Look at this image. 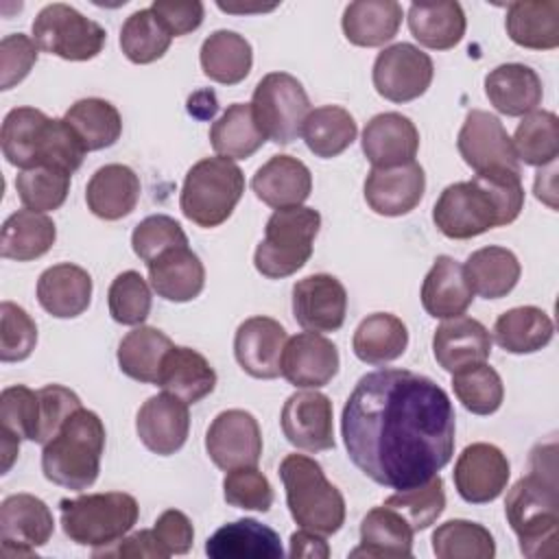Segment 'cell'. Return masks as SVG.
I'll list each match as a JSON object with an SVG mask.
<instances>
[{
  "instance_id": "obj_23",
  "label": "cell",
  "mask_w": 559,
  "mask_h": 559,
  "mask_svg": "<svg viewBox=\"0 0 559 559\" xmlns=\"http://www.w3.org/2000/svg\"><path fill=\"white\" fill-rule=\"evenodd\" d=\"M432 354L441 369L454 373L476 362H485L491 354L489 330L472 317L459 314L445 319L432 334Z\"/></svg>"
},
{
  "instance_id": "obj_12",
  "label": "cell",
  "mask_w": 559,
  "mask_h": 559,
  "mask_svg": "<svg viewBox=\"0 0 559 559\" xmlns=\"http://www.w3.org/2000/svg\"><path fill=\"white\" fill-rule=\"evenodd\" d=\"M432 76V59L406 41L386 46L378 52L371 72L376 92L391 103H408L424 96Z\"/></svg>"
},
{
  "instance_id": "obj_62",
  "label": "cell",
  "mask_w": 559,
  "mask_h": 559,
  "mask_svg": "<svg viewBox=\"0 0 559 559\" xmlns=\"http://www.w3.org/2000/svg\"><path fill=\"white\" fill-rule=\"evenodd\" d=\"M94 557H148V559H166V550L159 546V542L151 531H135L131 535H124L116 544L107 548H94Z\"/></svg>"
},
{
  "instance_id": "obj_15",
  "label": "cell",
  "mask_w": 559,
  "mask_h": 559,
  "mask_svg": "<svg viewBox=\"0 0 559 559\" xmlns=\"http://www.w3.org/2000/svg\"><path fill=\"white\" fill-rule=\"evenodd\" d=\"M332 402L317 389L293 393L280 415V426L288 443L306 452H325L334 448Z\"/></svg>"
},
{
  "instance_id": "obj_60",
  "label": "cell",
  "mask_w": 559,
  "mask_h": 559,
  "mask_svg": "<svg viewBox=\"0 0 559 559\" xmlns=\"http://www.w3.org/2000/svg\"><path fill=\"white\" fill-rule=\"evenodd\" d=\"M151 9L173 37H181L197 31L205 13L203 2L199 0H155Z\"/></svg>"
},
{
  "instance_id": "obj_22",
  "label": "cell",
  "mask_w": 559,
  "mask_h": 559,
  "mask_svg": "<svg viewBox=\"0 0 559 559\" xmlns=\"http://www.w3.org/2000/svg\"><path fill=\"white\" fill-rule=\"evenodd\" d=\"M426 190V175L417 162L371 168L365 179V201L380 216H402L413 212Z\"/></svg>"
},
{
  "instance_id": "obj_28",
  "label": "cell",
  "mask_w": 559,
  "mask_h": 559,
  "mask_svg": "<svg viewBox=\"0 0 559 559\" xmlns=\"http://www.w3.org/2000/svg\"><path fill=\"white\" fill-rule=\"evenodd\" d=\"M212 559H280L284 555L280 535L253 518H242L221 526L205 542Z\"/></svg>"
},
{
  "instance_id": "obj_37",
  "label": "cell",
  "mask_w": 559,
  "mask_h": 559,
  "mask_svg": "<svg viewBox=\"0 0 559 559\" xmlns=\"http://www.w3.org/2000/svg\"><path fill=\"white\" fill-rule=\"evenodd\" d=\"M57 240V227L50 216L33 210L13 212L0 234V255L7 260L31 262L50 251Z\"/></svg>"
},
{
  "instance_id": "obj_18",
  "label": "cell",
  "mask_w": 559,
  "mask_h": 559,
  "mask_svg": "<svg viewBox=\"0 0 559 559\" xmlns=\"http://www.w3.org/2000/svg\"><path fill=\"white\" fill-rule=\"evenodd\" d=\"M288 334L284 325L271 317L245 319L234 336V356L242 371L258 380L282 376V354Z\"/></svg>"
},
{
  "instance_id": "obj_59",
  "label": "cell",
  "mask_w": 559,
  "mask_h": 559,
  "mask_svg": "<svg viewBox=\"0 0 559 559\" xmlns=\"http://www.w3.org/2000/svg\"><path fill=\"white\" fill-rule=\"evenodd\" d=\"M39 46L24 33H11L0 41V90H11L28 76L37 63Z\"/></svg>"
},
{
  "instance_id": "obj_58",
  "label": "cell",
  "mask_w": 559,
  "mask_h": 559,
  "mask_svg": "<svg viewBox=\"0 0 559 559\" xmlns=\"http://www.w3.org/2000/svg\"><path fill=\"white\" fill-rule=\"evenodd\" d=\"M39 395V430H37V441L46 445L57 430L63 426V421L81 408V400L74 391L61 384H46L37 391Z\"/></svg>"
},
{
  "instance_id": "obj_26",
  "label": "cell",
  "mask_w": 559,
  "mask_h": 559,
  "mask_svg": "<svg viewBox=\"0 0 559 559\" xmlns=\"http://www.w3.org/2000/svg\"><path fill=\"white\" fill-rule=\"evenodd\" d=\"M155 384L186 404H197L214 391L216 371L197 349L173 345L162 360Z\"/></svg>"
},
{
  "instance_id": "obj_31",
  "label": "cell",
  "mask_w": 559,
  "mask_h": 559,
  "mask_svg": "<svg viewBox=\"0 0 559 559\" xmlns=\"http://www.w3.org/2000/svg\"><path fill=\"white\" fill-rule=\"evenodd\" d=\"M421 306L435 319H452L465 314L474 301L463 264L450 255H439L421 284Z\"/></svg>"
},
{
  "instance_id": "obj_57",
  "label": "cell",
  "mask_w": 559,
  "mask_h": 559,
  "mask_svg": "<svg viewBox=\"0 0 559 559\" xmlns=\"http://www.w3.org/2000/svg\"><path fill=\"white\" fill-rule=\"evenodd\" d=\"M87 148L76 135V131L63 118H50L44 131L41 148H39V164L61 168L66 173H74L81 168Z\"/></svg>"
},
{
  "instance_id": "obj_20",
  "label": "cell",
  "mask_w": 559,
  "mask_h": 559,
  "mask_svg": "<svg viewBox=\"0 0 559 559\" xmlns=\"http://www.w3.org/2000/svg\"><path fill=\"white\" fill-rule=\"evenodd\" d=\"M338 349L319 332H299L286 341L282 376L297 389H319L338 373Z\"/></svg>"
},
{
  "instance_id": "obj_8",
  "label": "cell",
  "mask_w": 559,
  "mask_h": 559,
  "mask_svg": "<svg viewBox=\"0 0 559 559\" xmlns=\"http://www.w3.org/2000/svg\"><path fill=\"white\" fill-rule=\"evenodd\" d=\"M321 214L314 207L293 205L275 210L264 227V238L255 247V271L269 280L297 273L312 255Z\"/></svg>"
},
{
  "instance_id": "obj_14",
  "label": "cell",
  "mask_w": 559,
  "mask_h": 559,
  "mask_svg": "<svg viewBox=\"0 0 559 559\" xmlns=\"http://www.w3.org/2000/svg\"><path fill=\"white\" fill-rule=\"evenodd\" d=\"M205 452L223 472L258 465L262 456V430L258 419L242 408L218 413L207 428Z\"/></svg>"
},
{
  "instance_id": "obj_36",
  "label": "cell",
  "mask_w": 559,
  "mask_h": 559,
  "mask_svg": "<svg viewBox=\"0 0 559 559\" xmlns=\"http://www.w3.org/2000/svg\"><path fill=\"white\" fill-rule=\"evenodd\" d=\"M199 61L207 79L221 85H236L249 76L253 66V50L242 35L221 28L205 37L201 44Z\"/></svg>"
},
{
  "instance_id": "obj_47",
  "label": "cell",
  "mask_w": 559,
  "mask_h": 559,
  "mask_svg": "<svg viewBox=\"0 0 559 559\" xmlns=\"http://www.w3.org/2000/svg\"><path fill=\"white\" fill-rule=\"evenodd\" d=\"M173 35L153 13V9H140L131 13L120 28V48L122 55L138 66L153 63L166 55L170 48Z\"/></svg>"
},
{
  "instance_id": "obj_2",
  "label": "cell",
  "mask_w": 559,
  "mask_h": 559,
  "mask_svg": "<svg viewBox=\"0 0 559 559\" xmlns=\"http://www.w3.org/2000/svg\"><path fill=\"white\" fill-rule=\"evenodd\" d=\"M522 207V175H474L469 181L443 188L432 207V221L445 238L467 240L513 223Z\"/></svg>"
},
{
  "instance_id": "obj_49",
  "label": "cell",
  "mask_w": 559,
  "mask_h": 559,
  "mask_svg": "<svg viewBox=\"0 0 559 559\" xmlns=\"http://www.w3.org/2000/svg\"><path fill=\"white\" fill-rule=\"evenodd\" d=\"M456 400L474 415H491L502 406L504 384L500 373L487 362H476L452 373Z\"/></svg>"
},
{
  "instance_id": "obj_45",
  "label": "cell",
  "mask_w": 559,
  "mask_h": 559,
  "mask_svg": "<svg viewBox=\"0 0 559 559\" xmlns=\"http://www.w3.org/2000/svg\"><path fill=\"white\" fill-rule=\"evenodd\" d=\"M63 120L76 131L87 151L114 146L122 133L120 111L105 98L76 100L66 111Z\"/></svg>"
},
{
  "instance_id": "obj_24",
  "label": "cell",
  "mask_w": 559,
  "mask_h": 559,
  "mask_svg": "<svg viewBox=\"0 0 559 559\" xmlns=\"http://www.w3.org/2000/svg\"><path fill=\"white\" fill-rule=\"evenodd\" d=\"M251 190L262 203L275 210L304 205L312 192V175L301 159L290 155H273L255 170Z\"/></svg>"
},
{
  "instance_id": "obj_39",
  "label": "cell",
  "mask_w": 559,
  "mask_h": 559,
  "mask_svg": "<svg viewBox=\"0 0 559 559\" xmlns=\"http://www.w3.org/2000/svg\"><path fill=\"white\" fill-rule=\"evenodd\" d=\"M552 319L537 306L511 308L493 323V338L509 354L539 352L552 341Z\"/></svg>"
},
{
  "instance_id": "obj_55",
  "label": "cell",
  "mask_w": 559,
  "mask_h": 559,
  "mask_svg": "<svg viewBox=\"0 0 559 559\" xmlns=\"http://www.w3.org/2000/svg\"><path fill=\"white\" fill-rule=\"evenodd\" d=\"M37 345V325L31 314L13 304H0V360L20 362L26 360Z\"/></svg>"
},
{
  "instance_id": "obj_40",
  "label": "cell",
  "mask_w": 559,
  "mask_h": 559,
  "mask_svg": "<svg viewBox=\"0 0 559 559\" xmlns=\"http://www.w3.org/2000/svg\"><path fill=\"white\" fill-rule=\"evenodd\" d=\"M465 13L459 2L411 4L408 28L411 35L430 50H450L465 35Z\"/></svg>"
},
{
  "instance_id": "obj_32",
  "label": "cell",
  "mask_w": 559,
  "mask_h": 559,
  "mask_svg": "<svg viewBox=\"0 0 559 559\" xmlns=\"http://www.w3.org/2000/svg\"><path fill=\"white\" fill-rule=\"evenodd\" d=\"M415 531L404 520L402 513L382 504L371 509L360 522V546H356L349 557L369 559H402L413 555Z\"/></svg>"
},
{
  "instance_id": "obj_38",
  "label": "cell",
  "mask_w": 559,
  "mask_h": 559,
  "mask_svg": "<svg viewBox=\"0 0 559 559\" xmlns=\"http://www.w3.org/2000/svg\"><path fill=\"white\" fill-rule=\"evenodd\" d=\"M408 347V330L404 321L391 312H373L365 317L352 338V349L367 365H384L400 358Z\"/></svg>"
},
{
  "instance_id": "obj_33",
  "label": "cell",
  "mask_w": 559,
  "mask_h": 559,
  "mask_svg": "<svg viewBox=\"0 0 559 559\" xmlns=\"http://www.w3.org/2000/svg\"><path fill=\"white\" fill-rule=\"evenodd\" d=\"M402 15V4L395 0H358L345 7L341 26L354 46L376 48L397 35Z\"/></svg>"
},
{
  "instance_id": "obj_4",
  "label": "cell",
  "mask_w": 559,
  "mask_h": 559,
  "mask_svg": "<svg viewBox=\"0 0 559 559\" xmlns=\"http://www.w3.org/2000/svg\"><path fill=\"white\" fill-rule=\"evenodd\" d=\"M103 450L105 426L94 411L81 406L44 445L41 472L59 487L83 491L98 478Z\"/></svg>"
},
{
  "instance_id": "obj_6",
  "label": "cell",
  "mask_w": 559,
  "mask_h": 559,
  "mask_svg": "<svg viewBox=\"0 0 559 559\" xmlns=\"http://www.w3.org/2000/svg\"><path fill=\"white\" fill-rule=\"evenodd\" d=\"M245 192V175L234 159L214 155L199 159L183 179L179 207L203 229L223 225Z\"/></svg>"
},
{
  "instance_id": "obj_54",
  "label": "cell",
  "mask_w": 559,
  "mask_h": 559,
  "mask_svg": "<svg viewBox=\"0 0 559 559\" xmlns=\"http://www.w3.org/2000/svg\"><path fill=\"white\" fill-rule=\"evenodd\" d=\"M188 245V236L181 229V225L166 214H153L140 221L131 234V247L133 253L144 262H153L162 253L175 247Z\"/></svg>"
},
{
  "instance_id": "obj_34",
  "label": "cell",
  "mask_w": 559,
  "mask_h": 559,
  "mask_svg": "<svg viewBox=\"0 0 559 559\" xmlns=\"http://www.w3.org/2000/svg\"><path fill=\"white\" fill-rule=\"evenodd\" d=\"M507 35L513 44L531 50H552L559 46V2L522 0L507 7Z\"/></svg>"
},
{
  "instance_id": "obj_42",
  "label": "cell",
  "mask_w": 559,
  "mask_h": 559,
  "mask_svg": "<svg viewBox=\"0 0 559 559\" xmlns=\"http://www.w3.org/2000/svg\"><path fill=\"white\" fill-rule=\"evenodd\" d=\"M48 116L35 107H15L4 116L0 144L2 155L17 168H33L39 164V148Z\"/></svg>"
},
{
  "instance_id": "obj_25",
  "label": "cell",
  "mask_w": 559,
  "mask_h": 559,
  "mask_svg": "<svg viewBox=\"0 0 559 559\" xmlns=\"http://www.w3.org/2000/svg\"><path fill=\"white\" fill-rule=\"evenodd\" d=\"M37 301L57 319H74L92 301V277L79 264H52L37 280Z\"/></svg>"
},
{
  "instance_id": "obj_9",
  "label": "cell",
  "mask_w": 559,
  "mask_h": 559,
  "mask_svg": "<svg viewBox=\"0 0 559 559\" xmlns=\"http://www.w3.org/2000/svg\"><path fill=\"white\" fill-rule=\"evenodd\" d=\"M251 109L264 138L286 146L301 135L310 114V100L304 85L293 74L269 72L253 90Z\"/></svg>"
},
{
  "instance_id": "obj_5",
  "label": "cell",
  "mask_w": 559,
  "mask_h": 559,
  "mask_svg": "<svg viewBox=\"0 0 559 559\" xmlns=\"http://www.w3.org/2000/svg\"><path fill=\"white\" fill-rule=\"evenodd\" d=\"M290 518L299 528L334 535L345 522V498L332 485L323 467L306 454H286L280 463Z\"/></svg>"
},
{
  "instance_id": "obj_44",
  "label": "cell",
  "mask_w": 559,
  "mask_h": 559,
  "mask_svg": "<svg viewBox=\"0 0 559 559\" xmlns=\"http://www.w3.org/2000/svg\"><path fill=\"white\" fill-rule=\"evenodd\" d=\"M301 135L310 153L321 159H330L352 146L358 135V127L347 109L338 105H323L310 109Z\"/></svg>"
},
{
  "instance_id": "obj_7",
  "label": "cell",
  "mask_w": 559,
  "mask_h": 559,
  "mask_svg": "<svg viewBox=\"0 0 559 559\" xmlns=\"http://www.w3.org/2000/svg\"><path fill=\"white\" fill-rule=\"evenodd\" d=\"M59 511L66 537L79 546L92 548H107L122 539L140 515L138 500L124 491L63 498Z\"/></svg>"
},
{
  "instance_id": "obj_27",
  "label": "cell",
  "mask_w": 559,
  "mask_h": 559,
  "mask_svg": "<svg viewBox=\"0 0 559 559\" xmlns=\"http://www.w3.org/2000/svg\"><path fill=\"white\" fill-rule=\"evenodd\" d=\"M146 266L153 290L166 301H192L205 286L203 262L188 245L168 249Z\"/></svg>"
},
{
  "instance_id": "obj_48",
  "label": "cell",
  "mask_w": 559,
  "mask_h": 559,
  "mask_svg": "<svg viewBox=\"0 0 559 559\" xmlns=\"http://www.w3.org/2000/svg\"><path fill=\"white\" fill-rule=\"evenodd\" d=\"M432 552L439 559H491L496 542L478 522L448 520L432 533Z\"/></svg>"
},
{
  "instance_id": "obj_50",
  "label": "cell",
  "mask_w": 559,
  "mask_h": 559,
  "mask_svg": "<svg viewBox=\"0 0 559 559\" xmlns=\"http://www.w3.org/2000/svg\"><path fill=\"white\" fill-rule=\"evenodd\" d=\"M70 173L55 166H33L24 168L15 177V190L26 210L52 212L59 210L70 192Z\"/></svg>"
},
{
  "instance_id": "obj_10",
  "label": "cell",
  "mask_w": 559,
  "mask_h": 559,
  "mask_svg": "<svg viewBox=\"0 0 559 559\" xmlns=\"http://www.w3.org/2000/svg\"><path fill=\"white\" fill-rule=\"evenodd\" d=\"M35 44L66 61H87L100 55L107 41L105 28L70 4H46L33 20Z\"/></svg>"
},
{
  "instance_id": "obj_19",
  "label": "cell",
  "mask_w": 559,
  "mask_h": 559,
  "mask_svg": "<svg viewBox=\"0 0 559 559\" xmlns=\"http://www.w3.org/2000/svg\"><path fill=\"white\" fill-rule=\"evenodd\" d=\"M135 430L146 450L159 456H170L181 450L188 439V404L166 391L151 395L135 415Z\"/></svg>"
},
{
  "instance_id": "obj_21",
  "label": "cell",
  "mask_w": 559,
  "mask_h": 559,
  "mask_svg": "<svg viewBox=\"0 0 559 559\" xmlns=\"http://www.w3.org/2000/svg\"><path fill=\"white\" fill-rule=\"evenodd\" d=\"M362 153L373 168H393L415 162L419 131L415 122L397 111L373 116L362 129Z\"/></svg>"
},
{
  "instance_id": "obj_29",
  "label": "cell",
  "mask_w": 559,
  "mask_h": 559,
  "mask_svg": "<svg viewBox=\"0 0 559 559\" xmlns=\"http://www.w3.org/2000/svg\"><path fill=\"white\" fill-rule=\"evenodd\" d=\"M485 94L493 109L518 118L535 111L542 103L544 87L539 74L524 63H502L485 76Z\"/></svg>"
},
{
  "instance_id": "obj_16",
  "label": "cell",
  "mask_w": 559,
  "mask_h": 559,
  "mask_svg": "<svg viewBox=\"0 0 559 559\" xmlns=\"http://www.w3.org/2000/svg\"><path fill=\"white\" fill-rule=\"evenodd\" d=\"M452 476L454 487L465 502L487 504L507 489L511 465L498 445L478 441L459 454Z\"/></svg>"
},
{
  "instance_id": "obj_1",
  "label": "cell",
  "mask_w": 559,
  "mask_h": 559,
  "mask_svg": "<svg viewBox=\"0 0 559 559\" xmlns=\"http://www.w3.org/2000/svg\"><path fill=\"white\" fill-rule=\"evenodd\" d=\"M456 415L448 393L408 369L365 373L341 415L349 461L376 485L411 489L437 476L454 454Z\"/></svg>"
},
{
  "instance_id": "obj_11",
  "label": "cell",
  "mask_w": 559,
  "mask_h": 559,
  "mask_svg": "<svg viewBox=\"0 0 559 559\" xmlns=\"http://www.w3.org/2000/svg\"><path fill=\"white\" fill-rule=\"evenodd\" d=\"M459 153L463 162L476 175H496V173H513L522 175L520 159L515 155L513 142L500 122L498 116L472 109L465 116V122L456 138Z\"/></svg>"
},
{
  "instance_id": "obj_43",
  "label": "cell",
  "mask_w": 559,
  "mask_h": 559,
  "mask_svg": "<svg viewBox=\"0 0 559 559\" xmlns=\"http://www.w3.org/2000/svg\"><path fill=\"white\" fill-rule=\"evenodd\" d=\"M264 133L260 131L251 103H234L223 116L210 127V144L216 155L227 159H247L264 144Z\"/></svg>"
},
{
  "instance_id": "obj_3",
  "label": "cell",
  "mask_w": 559,
  "mask_h": 559,
  "mask_svg": "<svg viewBox=\"0 0 559 559\" xmlns=\"http://www.w3.org/2000/svg\"><path fill=\"white\" fill-rule=\"evenodd\" d=\"M504 515L518 535L520 552L528 559L555 557L559 542V498L555 459L542 463L537 448L531 454V472L507 493Z\"/></svg>"
},
{
  "instance_id": "obj_30",
  "label": "cell",
  "mask_w": 559,
  "mask_h": 559,
  "mask_svg": "<svg viewBox=\"0 0 559 559\" xmlns=\"http://www.w3.org/2000/svg\"><path fill=\"white\" fill-rule=\"evenodd\" d=\"M140 201V179L124 164H105L87 181L85 203L103 221L129 216Z\"/></svg>"
},
{
  "instance_id": "obj_17",
  "label": "cell",
  "mask_w": 559,
  "mask_h": 559,
  "mask_svg": "<svg viewBox=\"0 0 559 559\" xmlns=\"http://www.w3.org/2000/svg\"><path fill=\"white\" fill-rule=\"evenodd\" d=\"M347 290L334 275L314 273L293 286V317L310 332H336L345 323Z\"/></svg>"
},
{
  "instance_id": "obj_46",
  "label": "cell",
  "mask_w": 559,
  "mask_h": 559,
  "mask_svg": "<svg viewBox=\"0 0 559 559\" xmlns=\"http://www.w3.org/2000/svg\"><path fill=\"white\" fill-rule=\"evenodd\" d=\"M515 155L528 166L555 164L559 155V120L552 111L535 109L522 116V122L515 127L511 138Z\"/></svg>"
},
{
  "instance_id": "obj_13",
  "label": "cell",
  "mask_w": 559,
  "mask_h": 559,
  "mask_svg": "<svg viewBox=\"0 0 559 559\" xmlns=\"http://www.w3.org/2000/svg\"><path fill=\"white\" fill-rule=\"evenodd\" d=\"M55 533L48 504L33 493H11L0 504V550L4 557H33Z\"/></svg>"
},
{
  "instance_id": "obj_53",
  "label": "cell",
  "mask_w": 559,
  "mask_h": 559,
  "mask_svg": "<svg viewBox=\"0 0 559 559\" xmlns=\"http://www.w3.org/2000/svg\"><path fill=\"white\" fill-rule=\"evenodd\" d=\"M0 424L2 430L17 437L37 441L39 430V395L37 391L13 384L0 393Z\"/></svg>"
},
{
  "instance_id": "obj_56",
  "label": "cell",
  "mask_w": 559,
  "mask_h": 559,
  "mask_svg": "<svg viewBox=\"0 0 559 559\" xmlns=\"http://www.w3.org/2000/svg\"><path fill=\"white\" fill-rule=\"evenodd\" d=\"M223 496L236 509L264 513L273 507V487L255 465L229 469L223 478Z\"/></svg>"
},
{
  "instance_id": "obj_51",
  "label": "cell",
  "mask_w": 559,
  "mask_h": 559,
  "mask_svg": "<svg viewBox=\"0 0 559 559\" xmlns=\"http://www.w3.org/2000/svg\"><path fill=\"white\" fill-rule=\"evenodd\" d=\"M386 507L404 515L413 531L428 528L445 509V491L441 476H432L428 483L397 491L384 500Z\"/></svg>"
},
{
  "instance_id": "obj_61",
  "label": "cell",
  "mask_w": 559,
  "mask_h": 559,
  "mask_svg": "<svg viewBox=\"0 0 559 559\" xmlns=\"http://www.w3.org/2000/svg\"><path fill=\"white\" fill-rule=\"evenodd\" d=\"M153 535L166 555H186L194 542V528L183 511L166 509L153 526Z\"/></svg>"
},
{
  "instance_id": "obj_41",
  "label": "cell",
  "mask_w": 559,
  "mask_h": 559,
  "mask_svg": "<svg viewBox=\"0 0 559 559\" xmlns=\"http://www.w3.org/2000/svg\"><path fill=\"white\" fill-rule=\"evenodd\" d=\"M173 347V341L157 328L135 325L118 345V367L131 380L155 384L162 360Z\"/></svg>"
},
{
  "instance_id": "obj_52",
  "label": "cell",
  "mask_w": 559,
  "mask_h": 559,
  "mask_svg": "<svg viewBox=\"0 0 559 559\" xmlns=\"http://www.w3.org/2000/svg\"><path fill=\"white\" fill-rule=\"evenodd\" d=\"M109 314L120 325H142L151 314V288L138 271H124L114 277L107 293Z\"/></svg>"
},
{
  "instance_id": "obj_64",
  "label": "cell",
  "mask_w": 559,
  "mask_h": 559,
  "mask_svg": "<svg viewBox=\"0 0 559 559\" xmlns=\"http://www.w3.org/2000/svg\"><path fill=\"white\" fill-rule=\"evenodd\" d=\"M216 109H218V105H216V96L214 94L205 103H201L199 92L188 98V111L192 116H197V118H212L216 114Z\"/></svg>"
},
{
  "instance_id": "obj_35",
  "label": "cell",
  "mask_w": 559,
  "mask_h": 559,
  "mask_svg": "<svg viewBox=\"0 0 559 559\" xmlns=\"http://www.w3.org/2000/svg\"><path fill=\"white\" fill-rule=\"evenodd\" d=\"M463 271L472 293L485 299L507 297L522 275V266L515 253L498 245H489L469 253Z\"/></svg>"
},
{
  "instance_id": "obj_63",
  "label": "cell",
  "mask_w": 559,
  "mask_h": 559,
  "mask_svg": "<svg viewBox=\"0 0 559 559\" xmlns=\"http://www.w3.org/2000/svg\"><path fill=\"white\" fill-rule=\"evenodd\" d=\"M290 557H306V559H325L330 557V546L325 542V535L301 528L290 535Z\"/></svg>"
}]
</instances>
